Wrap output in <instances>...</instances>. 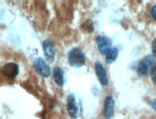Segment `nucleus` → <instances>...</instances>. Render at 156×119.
Wrapping results in <instances>:
<instances>
[{
  "label": "nucleus",
  "mask_w": 156,
  "mask_h": 119,
  "mask_svg": "<svg viewBox=\"0 0 156 119\" xmlns=\"http://www.w3.org/2000/svg\"><path fill=\"white\" fill-rule=\"evenodd\" d=\"M68 58L69 64L73 67H81L85 64V57H84L83 51L79 49V47H73V50L68 54Z\"/></svg>",
  "instance_id": "obj_1"
},
{
  "label": "nucleus",
  "mask_w": 156,
  "mask_h": 119,
  "mask_svg": "<svg viewBox=\"0 0 156 119\" xmlns=\"http://www.w3.org/2000/svg\"><path fill=\"white\" fill-rule=\"evenodd\" d=\"M153 67H154V57L151 55H147L145 58H143L139 65H138L137 72L140 76H146L149 72H151Z\"/></svg>",
  "instance_id": "obj_2"
},
{
  "label": "nucleus",
  "mask_w": 156,
  "mask_h": 119,
  "mask_svg": "<svg viewBox=\"0 0 156 119\" xmlns=\"http://www.w3.org/2000/svg\"><path fill=\"white\" fill-rule=\"evenodd\" d=\"M19 72H20V68H19V65L16 63L10 62V63L5 64L2 67L3 76L8 79H11V80L15 79L16 76L19 75Z\"/></svg>",
  "instance_id": "obj_3"
},
{
  "label": "nucleus",
  "mask_w": 156,
  "mask_h": 119,
  "mask_svg": "<svg viewBox=\"0 0 156 119\" xmlns=\"http://www.w3.org/2000/svg\"><path fill=\"white\" fill-rule=\"evenodd\" d=\"M34 67L37 73L40 74L44 78H48L50 76V69L48 65L45 63V61L41 58H37L34 61Z\"/></svg>",
  "instance_id": "obj_4"
},
{
  "label": "nucleus",
  "mask_w": 156,
  "mask_h": 119,
  "mask_svg": "<svg viewBox=\"0 0 156 119\" xmlns=\"http://www.w3.org/2000/svg\"><path fill=\"white\" fill-rule=\"evenodd\" d=\"M97 45H98V49L99 52L101 53V54H103V55H106L107 52L112 49V47H111L112 41L109 38L104 37V36L98 37Z\"/></svg>",
  "instance_id": "obj_5"
},
{
  "label": "nucleus",
  "mask_w": 156,
  "mask_h": 119,
  "mask_svg": "<svg viewBox=\"0 0 156 119\" xmlns=\"http://www.w3.org/2000/svg\"><path fill=\"white\" fill-rule=\"evenodd\" d=\"M94 70H95V74H97L98 78L100 81V83L102 85H107L108 84V78H107V74L106 71L103 67V65L101 62L98 61L94 63Z\"/></svg>",
  "instance_id": "obj_6"
},
{
  "label": "nucleus",
  "mask_w": 156,
  "mask_h": 119,
  "mask_svg": "<svg viewBox=\"0 0 156 119\" xmlns=\"http://www.w3.org/2000/svg\"><path fill=\"white\" fill-rule=\"evenodd\" d=\"M115 102L111 96H107L104 102V110L103 114L105 119H111V117L114 114V110H115Z\"/></svg>",
  "instance_id": "obj_7"
},
{
  "label": "nucleus",
  "mask_w": 156,
  "mask_h": 119,
  "mask_svg": "<svg viewBox=\"0 0 156 119\" xmlns=\"http://www.w3.org/2000/svg\"><path fill=\"white\" fill-rule=\"evenodd\" d=\"M68 112L69 116L75 119L78 115V106L75 102V97L73 94H69L68 97Z\"/></svg>",
  "instance_id": "obj_8"
},
{
  "label": "nucleus",
  "mask_w": 156,
  "mask_h": 119,
  "mask_svg": "<svg viewBox=\"0 0 156 119\" xmlns=\"http://www.w3.org/2000/svg\"><path fill=\"white\" fill-rule=\"evenodd\" d=\"M43 49H44L45 56L48 58L50 61H52L54 56H55V47H54V46H53L52 41L49 39H46L45 41H44Z\"/></svg>",
  "instance_id": "obj_9"
},
{
  "label": "nucleus",
  "mask_w": 156,
  "mask_h": 119,
  "mask_svg": "<svg viewBox=\"0 0 156 119\" xmlns=\"http://www.w3.org/2000/svg\"><path fill=\"white\" fill-rule=\"evenodd\" d=\"M53 79L59 86L64 85V73L60 67H56L53 70Z\"/></svg>",
  "instance_id": "obj_10"
},
{
  "label": "nucleus",
  "mask_w": 156,
  "mask_h": 119,
  "mask_svg": "<svg viewBox=\"0 0 156 119\" xmlns=\"http://www.w3.org/2000/svg\"><path fill=\"white\" fill-rule=\"evenodd\" d=\"M118 54H119V51L116 47H112V49L107 52L106 54V62L108 64H111L113 62H115V60L118 57Z\"/></svg>",
  "instance_id": "obj_11"
},
{
  "label": "nucleus",
  "mask_w": 156,
  "mask_h": 119,
  "mask_svg": "<svg viewBox=\"0 0 156 119\" xmlns=\"http://www.w3.org/2000/svg\"><path fill=\"white\" fill-rule=\"evenodd\" d=\"M151 80H152V81L156 84V65L152 68L151 72Z\"/></svg>",
  "instance_id": "obj_12"
},
{
  "label": "nucleus",
  "mask_w": 156,
  "mask_h": 119,
  "mask_svg": "<svg viewBox=\"0 0 156 119\" xmlns=\"http://www.w3.org/2000/svg\"><path fill=\"white\" fill-rule=\"evenodd\" d=\"M152 53L153 56L156 57V39L152 42Z\"/></svg>",
  "instance_id": "obj_13"
},
{
  "label": "nucleus",
  "mask_w": 156,
  "mask_h": 119,
  "mask_svg": "<svg viewBox=\"0 0 156 119\" xmlns=\"http://www.w3.org/2000/svg\"><path fill=\"white\" fill-rule=\"evenodd\" d=\"M151 16H152L153 19L156 20V5L154 6V7L152 8V10H151Z\"/></svg>",
  "instance_id": "obj_14"
},
{
  "label": "nucleus",
  "mask_w": 156,
  "mask_h": 119,
  "mask_svg": "<svg viewBox=\"0 0 156 119\" xmlns=\"http://www.w3.org/2000/svg\"><path fill=\"white\" fill-rule=\"evenodd\" d=\"M152 108L154 109V110L156 111V99L153 101V102H152Z\"/></svg>",
  "instance_id": "obj_15"
}]
</instances>
